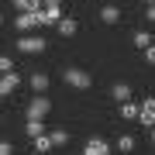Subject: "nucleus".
I'll return each mask as SVG.
<instances>
[{
	"mask_svg": "<svg viewBox=\"0 0 155 155\" xmlns=\"http://www.w3.org/2000/svg\"><path fill=\"white\" fill-rule=\"evenodd\" d=\"M48 138H52V145H55V148H62V145H69V131H62V127H59V131H52Z\"/></svg>",
	"mask_w": 155,
	"mask_h": 155,
	"instance_id": "nucleus-18",
	"label": "nucleus"
},
{
	"mask_svg": "<svg viewBox=\"0 0 155 155\" xmlns=\"http://www.w3.org/2000/svg\"><path fill=\"white\" fill-rule=\"evenodd\" d=\"M0 24H4V14H0Z\"/></svg>",
	"mask_w": 155,
	"mask_h": 155,
	"instance_id": "nucleus-25",
	"label": "nucleus"
},
{
	"mask_svg": "<svg viewBox=\"0 0 155 155\" xmlns=\"http://www.w3.org/2000/svg\"><path fill=\"white\" fill-rule=\"evenodd\" d=\"M11 152H14V145H11V141H0V155H11Z\"/></svg>",
	"mask_w": 155,
	"mask_h": 155,
	"instance_id": "nucleus-23",
	"label": "nucleus"
},
{
	"mask_svg": "<svg viewBox=\"0 0 155 155\" xmlns=\"http://www.w3.org/2000/svg\"><path fill=\"white\" fill-rule=\"evenodd\" d=\"M141 52H145V62H148V66H152V62H155V48H152V45H145Z\"/></svg>",
	"mask_w": 155,
	"mask_h": 155,
	"instance_id": "nucleus-22",
	"label": "nucleus"
},
{
	"mask_svg": "<svg viewBox=\"0 0 155 155\" xmlns=\"http://www.w3.org/2000/svg\"><path fill=\"white\" fill-rule=\"evenodd\" d=\"M21 86V76L11 69V72H0V97H11L14 90Z\"/></svg>",
	"mask_w": 155,
	"mask_h": 155,
	"instance_id": "nucleus-4",
	"label": "nucleus"
},
{
	"mask_svg": "<svg viewBox=\"0 0 155 155\" xmlns=\"http://www.w3.org/2000/svg\"><path fill=\"white\" fill-rule=\"evenodd\" d=\"M45 38H31V35H24V38H17V48L28 52V55H38V52H45Z\"/></svg>",
	"mask_w": 155,
	"mask_h": 155,
	"instance_id": "nucleus-3",
	"label": "nucleus"
},
{
	"mask_svg": "<svg viewBox=\"0 0 155 155\" xmlns=\"http://www.w3.org/2000/svg\"><path fill=\"white\" fill-rule=\"evenodd\" d=\"M35 17H38V28H41V24H55L62 17V7H38Z\"/></svg>",
	"mask_w": 155,
	"mask_h": 155,
	"instance_id": "nucleus-7",
	"label": "nucleus"
},
{
	"mask_svg": "<svg viewBox=\"0 0 155 155\" xmlns=\"http://www.w3.org/2000/svg\"><path fill=\"white\" fill-rule=\"evenodd\" d=\"M14 28H17V31H35V28H38V17H35V11H17Z\"/></svg>",
	"mask_w": 155,
	"mask_h": 155,
	"instance_id": "nucleus-6",
	"label": "nucleus"
},
{
	"mask_svg": "<svg viewBox=\"0 0 155 155\" xmlns=\"http://www.w3.org/2000/svg\"><path fill=\"white\" fill-rule=\"evenodd\" d=\"M48 110H52V100L45 97V93H38V97H31V104H28V117H48Z\"/></svg>",
	"mask_w": 155,
	"mask_h": 155,
	"instance_id": "nucleus-1",
	"label": "nucleus"
},
{
	"mask_svg": "<svg viewBox=\"0 0 155 155\" xmlns=\"http://www.w3.org/2000/svg\"><path fill=\"white\" fill-rule=\"evenodd\" d=\"M110 152V145H107L100 134H93V138H86V145H83V155H107Z\"/></svg>",
	"mask_w": 155,
	"mask_h": 155,
	"instance_id": "nucleus-5",
	"label": "nucleus"
},
{
	"mask_svg": "<svg viewBox=\"0 0 155 155\" xmlns=\"http://www.w3.org/2000/svg\"><path fill=\"white\" fill-rule=\"evenodd\" d=\"M66 83L72 90H90L93 79H90V72H83V69H66Z\"/></svg>",
	"mask_w": 155,
	"mask_h": 155,
	"instance_id": "nucleus-2",
	"label": "nucleus"
},
{
	"mask_svg": "<svg viewBox=\"0 0 155 155\" xmlns=\"http://www.w3.org/2000/svg\"><path fill=\"white\" fill-rule=\"evenodd\" d=\"M55 28H59V35H62V38H72L79 24H76V17H66V14H62L59 21H55Z\"/></svg>",
	"mask_w": 155,
	"mask_h": 155,
	"instance_id": "nucleus-9",
	"label": "nucleus"
},
{
	"mask_svg": "<svg viewBox=\"0 0 155 155\" xmlns=\"http://www.w3.org/2000/svg\"><path fill=\"white\" fill-rule=\"evenodd\" d=\"M45 131V117H28V127H24V134L28 138H35V134Z\"/></svg>",
	"mask_w": 155,
	"mask_h": 155,
	"instance_id": "nucleus-13",
	"label": "nucleus"
},
{
	"mask_svg": "<svg viewBox=\"0 0 155 155\" xmlns=\"http://www.w3.org/2000/svg\"><path fill=\"white\" fill-rule=\"evenodd\" d=\"M145 21H148V24L155 21V4H152V0H148V4H145Z\"/></svg>",
	"mask_w": 155,
	"mask_h": 155,
	"instance_id": "nucleus-21",
	"label": "nucleus"
},
{
	"mask_svg": "<svg viewBox=\"0 0 155 155\" xmlns=\"http://www.w3.org/2000/svg\"><path fill=\"white\" fill-rule=\"evenodd\" d=\"M121 117L124 121H138V104L134 100H121Z\"/></svg>",
	"mask_w": 155,
	"mask_h": 155,
	"instance_id": "nucleus-12",
	"label": "nucleus"
},
{
	"mask_svg": "<svg viewBox=\"0 0 155 155\" xmlns=\"http://www.w3.org/2000/svg\"><path fill=\"white\" fill-rule=\"evenodd\" d=\"M131 45H134V48H145V45H152V31H138V35H131Z\"/></svg>",
	"mask_w": 155,
	"mask_h": 155,
	"instance_id": "nucleus-17",
	"label": "nucleus"
},
{
	"mask_svg": "<svg viewBox=\"0 0 155 155\" xmlns=\"http://www.w3.org/2000/svg\"><path fill=\"white\" fill-rule=\"evenodd\" d=\"M134 148H138V141H134L131 134H121V138H117V152H127V155H131Z\"/></svg>",
	"mask_w": 155,
	"mask_h": 155,
	"instance_id": "nucleus-16",
	"label": "nucleus"
},
{
	"mask_svg": "<svg viewBox=\"0 0 155 155\" xmlns=\"http://www.w3.org/2000/svg\"><path fill=\"white\" fill-rule=\"evenodd\" d=\"M110 97L117 100V104H121V100H131V86H127V83H114L110 86Z\"/></svg>",
	"mask_w": 155,
	"mask_h": 155,
	"instance_id": "nucleus-14",
	"label": "nucleus"
},
{
	"mask_svg": "<svg viewBox=\"0 0 155 155\" xmlns=\"http://www.w3.org/2000/svg\"><path fill=\"white\" fill-rule=\"evenodd\" d=\"M14 7H17V11H38L41 0H14Z\"/></svg>",
	"mask_w": 155,
	"mask_h": 155,
	"instance_id": "nucleus-19",
	"label": "nucleus"
},
{
	"mask_svg": "<svg viewBox=\"0 0 155 155\" xmlns=\"http://www.w3.org/2000/svg\"><path fill=\"white\" fill-rule=\"evenodd\" d=\"M100 21H104V24H117V21H121V7L107 4L104 11H100Z\"/></svg>",
	"mask_w": 155,
	"mask_h": 155,
	"instance_id": "nucleus-11",
	"label": "nucleus"
},
{
	"mask_svg": "<svg viewBox=\"0 0 155 155\" xmlns=\"http://www.w3.org/2000/svg\"><path fill=\"white\" fill-rule=\"evenodd\" d=\"M31 145H35V152H38V155H45V152H52V148H55V145H52V138H48V134H35V138H31Z\"/></svg>",
	"mask_w": 155,
	"mask_h": 155,
	"instance_id": "nucleus-10",
	"label": "nucleus"
},
{
	"mask_svg": "<svg viewBox=\"0 0 155 155\" xmlns=\"http://www.w3.org/2000/svg\"><path fill=\"white\" fill-rule=\"evenodd\" d=\"M138 121L145 124V127H152L155 124V100L148 97V100H141V107H138Z\"/></svg>",
	"mask_w": 155,
	"mask_h": 155,
	"instance_id": "nucleus-8",
	"label": "nucleus"
},
{
	"mask_svg": "<svg viewBox=\"0 0 155 155\" xmlns=\"http://www.w3.org/2000/svg\"><path fill=\"white\" fill-rule=\"evenodd\" d=\"M145 4H148V0H145Z\"/></svg>",
	"mask_w": 155,
	"mask_h": 155,
	"instance_id": "nucleus-26",
	"label": "nucleus"
},
{
	"mask_svg": "<svg viewBox=\"0 0 155 155\" xmlns=\"http://www.w3.org/2000/svg\"><path fill=\"white\" fill-rule=\"evenodd\" d=\"M14 69V62H11V55H0V72H11Z\"/></svg>",
	"mask_w": 155,
	"mask_h": 155,
	"instance_id": "nucleus-20",
	"label": "nucleus"
},
{
	"mask_svg": "<svg viewBox=\"0 0 155 155\" xmlns=\"http://www.w3.org/2000/svg\"><path fill=\"white\" fill-rule=\"evenodd\" d=\"M31 90L35 93H45V90H48V76H45V72H31Z\"/></svg>",
	"mask_w": 155,
	"mask_h": 155,
	"instance_id": "nucleus-15",
	"label": "nucleus"
},
{
	"mask_svg": "<svg viewBox=\"0 0 155 155\" xmlns=\"http://www.w3.org/2000/svg\"><path fill=\"white\" fill-rule=\"evenodd\" d=\"M41 7H62V0H41Z\"/></svg>",
	"mask_w": 155,
	"mask_h": 155,
	"instance_id": "nucleus-24",
	"label": "nucleus"
}]
</instances>
